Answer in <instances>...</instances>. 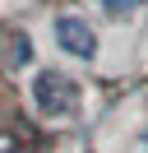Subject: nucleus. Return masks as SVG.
Returning a JSON list of instances; mask_svg holds the SVG:
<instances>
[{"instance_id": "nucleus-4", "label": "nucleus", "mask_w": 148, "mask_h": 153, "mask_svg": "<svg viewBox=\"0 0 148 153\" xmlns=\"http://www.w3.org/2000/svg\"><path fill=\"white\" fill-rule=\"evenodd\" d=\"M102 5H107V14H111V19H130V14L139 10V0H102Z\"/></svg>"}, {"instance_id": "nucleus-2", "label": "nucleus", "mask_w": 148, "mask_h": 153, "mask_svg": "<svg viewBox=\"0 0 148 153\" xmlns=\"http://www.w3.org/2000/svg\"><path fill=\"white\" fill-rule=\"evenodd\" d=\"M56 42H60V51H70V56H79V60L97 56V33H92V23L79 19V14H60V19H56Z\"/></svg>"}, {"instance_id": "nucleus-3", "label": "nucleus", "mask_w": 148, "mask_h": 153, "mask_svg": "<svg viewBox=\"0 0 148 153\" xmlns=\"http://www.w3.org/2000/svg\"><path fill=\"white\" fill-rule=\"evenodd\" d=\"M28 56H33L28 37H23V33H14V42H9V65H28Z\"/></svg>"}, {"instance_id": "nucleus-1", "label": "nucleus", "mask_w": 148, "mask_h": 153, "mask_svg": "<svg viewBox=\"0 0 148 153\" xmlns=\"http://www.w3.org/2000/svg\"><path fill=\"white\" fill-rule=\"evenodd\" d=\"M74 102H79V88L65 70H37L33 79V107L42 116H70Z\"/></svg>"}]
</instances>
